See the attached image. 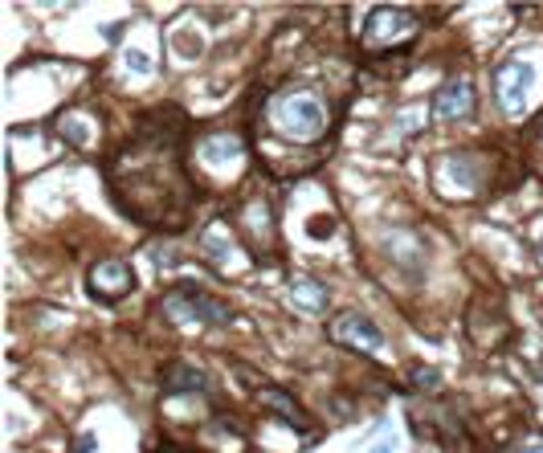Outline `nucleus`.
Listing matches in <instances>:
<instances>
[{
  "mask_svg": "<svg viewBox=\"0 0 543 453\" xmlns=\"http://www.w3.org/2000/svg\"><path fill=\"white\" fill-rule=\"evenodd\" d=\"M404 384L413 392H425V396H441V372L437 368H425V364H413L404 372Z\"/></svg>",
  "mask_w": 543,
  "mask_h": 453,
  "instance_id": "nucleus-11",
  "label": "nucleus"
},
{
  "mask_svg": "<svg viewBox=\"0 0 543 453\" xmlns=\"http://www.w3.org/2000/svg\"><path fill=\"white\" fill-rule=\"evenodd\" d=\"M531 253L543 262V237H531Z\"/></svg>",
  "mask_w": 543,
  "mask_h": 453,
  "instance_id": "nucleus-13",
  "label": "nucleus"
},
{
  "mask_svg": "<svg viewBox=\"0 0 543 453\" xmlns=\"http://www.w3.org/2000/svg\"><path fill=\"white\" fill-rule=\"evenodd\" d=\"M494 167H498V155L490 151H441L429 163V184L441 196H462V200L486 196L498 184Z\"/></svg>",
  "mask_w": 543,
  "mask_h": 453,
  "instance_id": "nucleus-1",
  "label": "nucleus"
},
{
  "mask_svg": "<svg viewBox=\"0 0 543 453\" xmlns=\"http://www.w3.org/2000/svg\"><path fill=\"white\" fill-rule=\"evenodd\" d=\"M86 286H90V294H94L98 302L115 306V302L131 299L139 282H135V266H131V257H123V253H106V257L90 262V270H86Z\"/></svg>",
  "mask_w": 543,
  "mask_h": 453,
  "instance_id": "nucleus-6",
  "label": "nucleus"
},
{
  "mask_svg": "<svg viewBox=\"0 0 543 453\" xmlns=\"http://www.w3.org/2000/svg\"><path fill=\"white\" fill-rule=\"evenodd\" d=\"M462 327H465V335H470V343H474L478 351H498V347H507V343L515 339V327H511L507 310H502L498 302H490V294H478V299L470 302Z\"/></svg>",
  "mask_w": 543,
  "mask_h": 453,
  "instance_id": "nucleus-4",
  "label": "nucleus"
},
{
  "mask_svg": "<svg viewBox=\"0 0 543 453\" xmlns=\"http://www.w3.org/2000/svg\"><path fill=\"white\" fill-rule=\"evenodd\" d=\"M270 127L282 139L294 143H327V123H331V106L319 102L307 90H286L270 98Z\"/></svg>",
  "mask_w": 543,
  "mask_h": 453,
  "instance_id": "nucleus-2",
  "label": "nucleus"
},
{
  "mask_svg": "<svg viewBox=\"0 0 543 453\" xmlns=\"http://www.w3.org/2000/svg\"><path fill=\"white\" fill-rule=\"evenodd\" d=\"M94 445H98V437H94V433H82V437L74 441V450H70V453H94Z\"/></svg>",
  "mask_w": 543,
  "mask_h": 453,
  "instance_id": "nucleus-12",
  "label": "nucleus"
},
{
  "mask_svg": "<svg viewBox=\"0 0 543 453\" xmlns=\"http://www.w3.org/2000/svg\"><path fill=\"white\" fill-rule=\"evenodd\" d=\"M155 306H159L163 314H172L176 323H209V327H229L233 323L229 302L217 299V294H209V290H200V286H192V282L167 286Z\"/></svg>",
  "mask_w": 543,
  "mask_h": 453,
  "instance_id": "nucleus-3",
  "label": "nucleus"
},
{
  "mask_svg": "<svg viewBox=\"0 0 543 453\" xmlns=\"http://www.w3.org/2000/svg\"><path fill=\"white\" fill-rule=\"evenodd\" d=\"M372 453H392V441H380V445H376Z\"/></svg>",
  "mask_w": 543,
  "mask_h": 453,
  "instance_id": "nucleus-14",
  "label": "nucleus"
},
{
  "mask_svg": "<svg viewBox=\"0 0 543 453\" xmlns=\"http://www.w3.org/2000/svg\"><path fill=\"white\" fill-rule=\"evenodd\" d=\"M21 453H41V450H21Z\"/></svg>",
  "mask_w": 543,
  "mask_h": 453,
  "instance_id": "nucleus-15",
  "label": "nucleus"
},
{
  "mask_svg": "<svg viewBox=\"0 0 543 453\" xmlns=\"http://www.w3.org/2000/svg\"><path fill=\"white\" fill-rule=\"evenodd\" d=\"M286 299H290L294 310H303V314H327V306H331V286H327L323 278H314V274H290Z\"/></svg>",
  "mask_w": 543,
  "mask_h": 453,
  "instance_id": "nucleus-10",
  "label": "nucleus"
},
{
  "mask_svg": "<svg viewBox=\"0 0 543 453\" xmlns=\"http://www.w3.org/2000/svg\"><path fill=\"white\" fill-rule=\"evenodd\" d=\"M531 62H519V58H507L490 70V90H494V102L502 115H515L523 111L527 102V90H531Z\"/></svg>",
  "mask_w": 543,
  "mask_h": 453,
  "instance_id": "nucleus-7",
  "label": "nucleus"
},
{
  "mask_svg": "<svg viewBox=\"0 0 543 453\" xmlns=\"http://www.w3.org/2000/svg\"><path fill=\"white\" fill-rule=\"evenodd\" d=\"M327 339L343 351H356V356H380L388 343V335L380 331L376 318L360 314V310H339L331 323H327Z\"/></svg>",
  "mask_w": 543,
  "mask_h": 453,
  "instance_id": "nucleus-5",
  "label": "nucleus"
},
{
  "mask_svg": "<svg viewBox=\"0 0 543 453\" xmlns=\"http://www.w3.org/2000/svg\"><path fill=\"white\" fill-rule=\"evenodd\" d=\"M474 111H478V94L465 78H450L429 94V115L437 123H465L474 119Z\"/></svg>",
  "mask_w": 543,
  "mask_h": 453,
  "instance_id": "nucleus-8",
  "label": "nucleus"
},
{
  "mask_svg": "<svg viewBox=\"0 0 543 453\" xmlns=\"http://www.w3.org/2000/svg\"><path fill=\"white\" fill-rule=\"evenodd\" d=\"M159 396L163 400H180V396H209V376L196 364L172 360L159 368Z\"/></svg>",
  "mask_w": 543,
  "mask_h": 453,
  "instance_id": "nucleus-9",
  "label": "nucleus"
}]
</instances>
